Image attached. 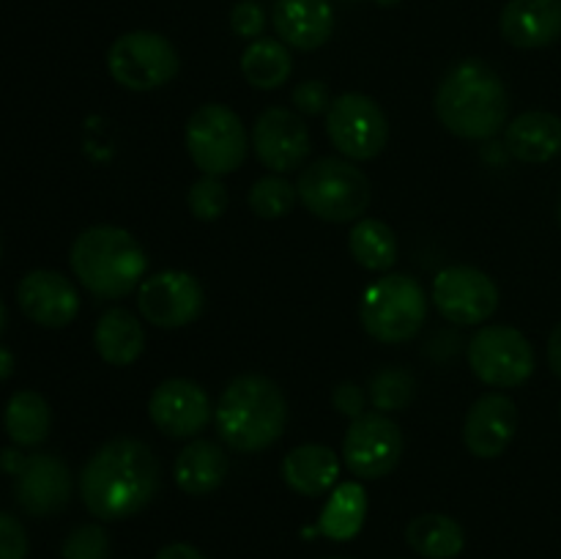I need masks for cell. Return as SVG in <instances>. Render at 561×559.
<instances>
[{
  "instance_id": "6da1fadb",
  "label": "cell",
  "mask_w": 561,
  "mask_h": 559,
  "mask_svg": "<svg viewBox=\"0 0 561 559\" xmlns=\"http://www.w3.org/2000/svg\"><path fill=\"white\" fill-rule=\"evenodd\" d=\"M162 482V466L140 438H110L82 466L80 497L99 521H124L142 513Z\"/></svg>"
},
{
  "instance_id": "7a4b0ae2",
  "label": "cell",
  "mask_w": 561,
  "mask_h": 559,
  "mask_svg": "<svg viewBox=\"0 0 561 559\" xmlns=\"http://www.w3.org/2000/svg\"><path fill=\"white\" fill-rule=\"evenodd\" d=\"M436 115L444 129L463 140H491L507 124V85L485 60H460L438 82Z\"/></svg>"
},
{
  "instance_id": "3957f363",
  "label": "cell",
  "mask_w": 561,
  "mask_h": 559,
  "mask_svg": "<svg viewBox=\"0 0 561 559\" xmlns=\"http://www.w3.org/2000/svg\"><path fill=\"white\" fill-rule=\"evenodd\" d=\"M217 433L236 453H261L283 436L288 400L279 384L261 373L236 376L217 400Z\"/></svg>"
},
{
  "instance_id": "277c9868",
  "label": "cell",
  "mask_w": 561,
  "mask_h": 559,
  "mask_svg": "<svg viewBox=\"0 0 561 559\" xmlns=\"http://www.w3.org/2000/svg\"><path fill=\"white\" fill-rule=\"evenodd\" d=\"M75 277L99 299H124L140 288L148 258L140 241L118 225H93L75 239L69 252Z\"/></svg>"
},
{
  "instance_id": "5b68a950",
  "label": "cell",
  "mask_w": 561,
  "mask_h": 559,
  "mask_svg": "<svg viewBox=\"0 0 561 559\" xmlns=\"http://www.w3.org/2000/svg\"><path fill=\"white\" fill-rule=\"evenodd\" d=\"M299 201L323 223H354L370 206V179L351 159L321 157L307 164L296 181Z\"/></svg>"
},
{
  "instance_id": "8992f818",
  "label": "cell",
  "mask_w": 561,
  "mask_h": 559,
  "mask_svg": "<svg viewBox=\"0 0 561 559\" xmlns=\"http://www.w3.org/2000/svg\"><path fill=\"white\" fill-rule=\"evenodd\" d=\"M362 327L387 345L409 343L427 318V296L409 274H383L362 296Z\"/></svg>"
},
{
  "instance_id": "52a82bcc",
  "label": "cell",
  "mask_w": 561,
  "mask_h": 559,
  "mask_svg": "<svg viewBox=\"0 0 561 559\" xmlns=\"http://www.w3.org/2000/svg\"><path fill=\"white\" fill-rule=\"evenodd\" d=\"M186 151L203 175H222L239 170L247 159V129L239 113L228 104H203L186 121Z\"/></svg>"
},
{
  "instance_id": "ba28073f",
  "label": "cell",
  "mask_w": 561,
  "mask_h": 559,
  "mask_svg": "<svg viewBox=\"0 0 561 559\" xmlns=\"http://www.w3.org/2000/svg\"><path fill=\"white\" fill-rule=\"evenodd\" d=\"M179 53L162 33L131 31L115 38L107 49V71L121 88L153 91L179 75Z\"/></svg>"
},
{
  "instance_id": "9c48e42d",
  "label": "cell",
  "mask_w": 561,
  "mask_h": 559,
  "mask_svg": "<svg viewBox=\"0 0 561 559\" xmlns=\"http://www.w3.org/2000/svg\"><path fill=\"white\" fill-rule=\"evenodd\" d=\"M469 367L488 387L513 389L529 381L537 367V356L520 329L485 323L469 340Z\"/></svg>"
},
{
  "instance_id": "30bf717a",
  "label": "cell",
  "mask_w": 561,
  "mask_h": 559,
  "mask_svg": "<svg viewBox=\"0 0 561 559\" xmlns=\"http://www.w3.org/2000/svg\"><path fill=\"white\" fill-rule=\"evenodd\" d=\"M327 132L332 146L351 162L376 159L389 142L387 113L365 93H343L327 113Z\"/></svg>"
},
{
  "instance_id": "8fae6325",
  "label": "cell",
  "mask_w": 561,
  "mask_h": 559,
  "mask_svg": "<svg viewBox=\"0 0 561 559\" xmlns=\"http://www.w3.org/2000/svg\"><path fill=\"white\" fill-rule=\"evenodd\" d=\"M403 431L383 411H365L351 420L343 438V460L359 480H381L398 469L403 458Z\"/></svg>"
},
{
  "instance_id": "7c38bea8",
  "label": "cell",
  "mask_w": 561,
  "mask_h": 559,
  "mask_svg": "<svg viewBox=\"0 0 561 559\" xmlns=\"http://www.w3.org/2000/svg\"><path fill=\"white\" fill-rule=\"evenodd\" d=\"M433 305L455 327H480L499 310V285L474 266H447L433 280Z\"/></svg>"
},
{
  "instance_id": "4fadbf2b",
  "label": "cell",
  "mask_w": 561,
  "mask_h": 559,
  "mask_svg": "<svg viewBox=\"0 0 561 559\" xmlns=\"http://www.w3.org/2000/svg\"><path fill=\"white\" fill-rule=\"evenodd\" d=\"M206 305V294L195 274L164 269L140 283L137 307L142 318L157 329H181L195 321Z\"/></svg>"
},
{
  "instance_id": "5bb4252c",
  "label": "cell",
  "mask_w": 561,
  "mask_h": 559,
  "mask_svg": "<svg viewBox=\"0 0 561 559\" xmlns=\"http://www.w3.org/2000/svg\"><path fill=\"white\" fill-rule=\"evenodd\" d=\"M211 414L208 392L190 378H168L148 398V417L168 438H195L206 431Z\"/></svg>"
},
{
  "instance_id": "9a60e30c",
  "label": "cell",
  "mask_w": 561,
  "mask_h": 559,
  "mask_svg": "<svg viewBox=\"0 0 561 559\" xmlns=\"http://www.w3.org/2000/svg\"><path fill=\"white\" fill-rule=\"evenodd\" d=\"M252 151L263 168L277 175L299 170L310 153V132L299 113L285 107H268L252 126Z\"/></svg>"
},
{
  "instance_id": "2e32d148",
  "label": "cell",
  "mask_w": 561,
  "mask_h": 559,
  "mask_svg": "<svg viewBox=\"0 0 561 559\" xmlns=\"http://www.w3.org/2000/svg\"><path fill=\"white\" fill-rule=\"evenodd\" d=\"M20 310L44 329H64L80 312V294L75 283L53 269L27 272L16 285Z\"/></svg>"
},
{
  "instance_id": "e0dca14e",
  "label": "cell",
  "mask_w": 561,
  "mask_h": 559,
  "mask_svg": "<svg viewBox=\"0 0 561 559\" xmlns=\"http://www.w3.org/2000/svg\"><path fill=\"white\" fill-rule=\"evenodd\" d=\"M518 433V406L504 392H485L471 403L463 425V442L471 455L493 460L513 444Z\"/></svg>"
},
{
  "instance_id": "ac0fdd59",
  "label": "cell",
  "mask_w": 561,
  "mask_h": 559,
  "mask_svg": "<svg viewBox=\"0 0 561 559\" xmlns=\"http://www.w3.org/2000/svg\"><path fill=\"white\" fill-rule=\"evenodd\" d=\"M71 499V471L58 455H27L16 475V502L27 515L47 518L60 513Z\"/></svg>"
},
{
  "instance_id": "d6986e66",
  "label": "cell",
  "mask_w": 561,
  "mask_h": 559,
  "mask_svg": "<svg viewBox=\"0 0 561 559\" xmlns=\"http://www.w3.org/2000/svg\"><path fill=\"white\" fill-rule=\"evenodd\" d=\"M272 22L283 44L312 53L332 38L334 11L329 0H277Z\"/></svg>"
},
{
  "instance_id": "ffe728a7",
  "label": "cell",
  "mask_w": 561,
  "mask_h": 559,
  "mask_svg": "<svg viewBox=\"0 0 561 559\" xmlns=\"http://www.w3.org/2000/svg\"><path fill=\"white\" fill-rule=\"evenodd\" d=\"M499 31L518 49L548 47L561 36V0H510Z\"/></svg>"
},
{
  "instance_id": "44dd1931",
  "label": "cell",
  "mask_w": 561,
  "mask_h": 559,
  "mask_svg": "<svg viewBox=\"0 0 561 559\" xmlns=\"http://www.w3.org/2000/svg\"><path fill=\"white\" fill-rule=\"evenodd\" d=\"M504 148L518 162H551V159H557L561 153V118L548 113V110L520 113L504 129Z\"/></svg>"
},
{
  "instance_id": "7402d4cb",
  "label": "cell",
  "mask_w": 561,
  "mask_h": 559,
  "mask_svg": "<svg viewBox=\"0 0 561 559\" xmlns=\"http://www.w3.org/2000/svg\"><path fill=\"white\" fill-rule=\"evenodd\" d=\"M173 477L190 497H208L228 477V455L211 438H192L175 458Z\"/></svg>"
},
{
  "instance_id": "603a6c76",
  "label": "cell",
  "mask_w": 561,
  "mask_h": 559,
  "mask_svg": "<svg viewBox=\"0 0 561 559\" xmlns=\"http://www.w3.org/2000/svg\"><path fill=\"white\" fill-rule=\"evenodd\" d=\"M340 458L323 444H301L283 458V480L299 497H323L337 486Z\"/></svg>"
},
{
  "instance_id": "cb8c5ba5",
  "label": "cell",
  "mask_w": 561,
  "mask_h": 559,
  "mask_svg": "<svg viewBox=\"0 0 561 559\" xmlns=\"http://www.w3.org/2000/svg\"><path fill=\"white\" fill-rule=\"evenodd\" d=\"M93 345L107 365L126 367L140 360L142 349H146V329H142L140 318L126 307H110L99 316L96 329H93Z\"/></svg>"
},
{
  "instance_id": "d4e9b609",
  "label": "cell",
  "mask_w": 561,
  "mask_h": 559,
  "mask_svg": "<svg viewBox=\"0 0 561 559\" xmlns=\"http://www.w3.org/2000/svg\"><path fill=\"white\" fill-rule=\"evenodd\" d=\"M367 518V491L362 482H340L334 486L332 497H329L327 507L321 510V521L318 529L327 535L329 540L345 543L354 540L362 532Z\"/></svg>"
},
{
  "instance_id": "484cf974",
  "label": "cell",
  "mask_w": 561,
  "mask_h": 559,
  "mask_svg": "<svg viewBox=\"0 0 561 559\" xmlns=\"http://www.w3.org/2000/svg\"><path fill=\"white\" fill-rule=\"evenodd\" d=\"M405 543L425 559H455L466 546V532L453 515L422 513L405 526Z\"/></svg>"
},
{
  "instance_id": "4316f807",
  "label": "cell",
  "mask_w": 561,
  "mask_h": 559,
  "mask_svg": "<svg viewBox=\"0 0 561 559\" xmlns=\"http://www.w3.org/2000/svg\"><path fill=\"white\" fill-rule=\"evenodd\" d=\"M3 425L16 447H36L49 436L53 411H49V403L42 395L33 392V389H20L5 403Z\"/></svg>"
},
{
  "instance_id": "83f0119b",
  "label": "cell",
  "mask_w": 561,
  "mask_h": 559,
  "mask_svg": "<svg viewBox=\"0 0 561 559\" xmlns=\"http://www.w3.org/2000/svg\"><path fill=\"white\" fill-rule=\"evenodd\" d=\"M290 71H294V58L288 53V44L277 38H255L241 55V75L252 88H261V91H274L288 82Z\"/></svg>"
},
{
  "instance_id": "f1b7e54d",
  "label": "cell",
  "mask_w": 561,
  "mask_h": 559,
  "mask_svg": "<svg viewBox=\"0 0 561 559\" xmlns=\"http://www.w3.org/2000/svg\"><path fill=\"white\" fill-rule=\"evenodd\" d=\"M348 250L354 261L367 272H389L398 261V239L387 223L373 217L356 219L348 236Z\"/></svg>"
},
{
  "instance_id": "f546056e",
  "label": "cell",
  "mask_w": 561,
  "mask_h": 559,
  "mask_svg": "<svg viewBox=\"0 0 561 559\" xmlns=\"http://www.w3.org/2000/svg\"><path fill=\"white\" fill-rule=\"evenodd\" d=\"M414 392V373H409L405 367H381L370 378V403L376 406V411H383V414L387 411L409 409Z\"/></svg>"
},
{
  "instance_id": "4dcf8cb0",
  "label": "cell",
  "mask_w": 561,
  "mask_h": 559,
  "mask_svg": "<svg viewBox=\"0 0 561 559\" xmlns=\"http://www.w3.org/2000/svg\"><path fill=\"white\" fill-rule=\"evenodd\" d=\"M247 201H250L252 214H257L261 219H279L294 212L296 201H299V192H296V186L288 179L272 173L263 175V179H257L250 186Z\"/></svg>"
},
{
  "instance_id": "1f68e13d",
  "label": "cell",
  "mask_w": 561,
  "mask_h": 559,
  "mask_svg": "<svg viewBox=\"0 0 561 559\" xmlns=\"http://www.w3.org/2000/svg\"><path fill=\"white\" fill-rule=\"evenodd\" d=\"M186 203H190V212L195 219H201V223H217L225 214V208H228V190H225V184L217 175H201L190 186Z\"/></svg>"
},
{
  "instance_id": "d6a6232c",
  "label": "cell",
  "mask_w": 561,
  "mask_h": 559,
  "mask_svg": "<svg viewBox=\"0 0 561 559\" xmlns=\"http://www.w3.org/2000/svg\"><path fill=\"white\" fill-rule=\"evenodd\" d=\"M110 537L104 526L82 524L69 532V537L60 546V559H107Z\"/></svg>"
},
{
  "instance_id": "836d02e7",
  "label": "cell",
  "mask_w": 561,
  "mask_h": 559,
  "mask_svg": "<svg viewBox=\"0 0 561 559\" xmlns=\"http://www.w3.org/2000/svg\"><path fill=\"white\" fill-rule=\"evenodd\" d=\"M230 27H233L236 36L252 38V42H255L263 33V27H266V11H263L255 0H241V3H236L233 11H230Z\"/></svg>"
},
{
  "instance_id": "e575fe53",
  "label": "cell",
  "mask_w": 561,
  "mask_h": 559,
  "mask_svg": "<svg viewBox=\"0 0 561 559\" xmlns=\"http://www.w3.org/2000/svg\"><path fill=\"white\" fill-rule=\"evenodd\" d=\"M27 532L14 515L0 513V559H27Z\"/></svg>"
},
{
  "instance_id": "d590c367",
  "label": "cell",
  "mask_w": 561,
  "mask_h": 559,
  "mask_svg": "<svg viewBox=\"0 0 561 559\" xmlns=\"http://www.w3.org/2000/svg\"><path fill=\"white\" fill-rule=\"evenodd\" d=\"M290 99H294L296 110L305 115H323L332 107V102H329V88L321 80L299 82L294 88V93H290Z\"/></svg>"
},
{
  "instance_id": "8d00e7d4",
  "label": "cell",
  "mask_w": 561,
  "mask_h": 559,
  "mask_svg": "<svg viewBox=\"0 0 561 559\" xmlns=\"http://www.w3.org/2000/svg\"><path fill=\"white\" fill-rule=\"evenodd\" d=\"M332 403H334V409L340 411V414L348 417V420H356V417L365 414L367 395H365V389L359 387V384L343 381V384H337V387H334Z\"/></svg>"
},
{
  "instance_id": "74e56055",
  "label": "cell",
  "mask_w": 561,
  "mask_h": 559,
  "mask_svg": "<svg viewBox=\"0 0 561 559\" xmlns=\"http://www.w3.org/2000/svg\"><path fill=\"white\" fill-rule=\"evenodd\" d=\"M153 559H206V557H203L195 546H190V543H170V546H164Z\"/></svg>"
},
{
  "instance_id": "f35d334b",
  "label": "cell",
  "mask_w": 561,
  "mask_h": 559,
  "mask_svg": "<svg viewBox=\"0 0 561 559\" xmlns=\"http://www.w3.org/2000/svg\"><path fill=\"white\" fill-rule=\"evenodd\" d=\"M548 365H551L553 376L561 378V321L548 338Z\"/></svg>"
},
{
  "instance_id": "ab89813d",
  "label": "cell",
  "mask_w": 561,
  "mask_h": 559,
  "mask_svg": "<svg viewBox=\"0 0 561 559\" xmlns=\"http://www.w3.org/2000/svg\"><path fill=\"white\" fill-rule=\"evenodd\" d=\"M0 464H3V469L11 471V475H20L25 458H20V453H16V449H5V453H0Z\"/></svg>"
},
{
  "instance_id": "60d3db41",
  "label": "cell",
  "mask_w": 561,
  "mask_h": 559,
  "mask_svg": "<svg viewBox=\"0 0 561 559\" xmlns=\"http://www.w3.org/2000/svg\"><path fill=\"white\" fill-rule=\"evenodd\" d=\"M11 373H14V354H11L9 349H3V345H0V381H5Z\"/></svg>"
},
{
  "instance_id": "b9f144b4",
  "label": "cell",
  "mask_w": 561,
  "mask_h": 559,
  "mask_svg": "<svg viewBox=\"0 0 561 559\" xmlns=\"http://www.w3.org/2000/svg\"><path fill=\"white\" fill-rule=\"evenodd\" d=\"M3 329H5V305L3 299H0V334H3Z\"/></svg>"
},
{
  "instance_id": "7bdbcfd3",
  "label": "cell",
  "mask_w": 561,
  "mask_h": 559,
  "mask_svg": "<svg viewBox=\"0 0 561 559\" xmlns=\"http://www.w3.org/2000/svg\"><path fill=\"white\" fill-rule=\"evenodd\" d=\"M378 5H383V9H392V5H398L400 0H376Z\"/></svg>"
},
{
  "instance_id": "ee69618b",
  "label": "cell",
  "mask_w": 561,
  "mask_h": 559,
  "mask_svg": "<svg viewBox=\"0 0 561 559\" xmlns=\"http://www.w3.org/2000/svg\"><path fill=\"white\" fill-rule=\"evenodd\" d=\"M559 225H561V203H559Z\"/></svg>"
},
{
  "instance_id": "f6af8a7d",
  "label": "cell",
  "mask_w": 561,
  "mask_h": 559,
  "mask_svg": "<svg viewBox=\"0 0 561 559\" xmlns=\"http://www.w3.org/2000/svg\"><path fill=\"white\" fill-rule=\"evenodd\" d=\"M0 255H3V244H0Z\"/></svg>"
},
{
  "instance_id": "bcb514c9",
  "label": "cell",
  "mask_w": 561,
  "mask_h": 559,
  "mask_svg": "<svg viewBox=\"0 0 561 559\" xmlns=\"http://www.w3.org/2000/svg\"><path fill=\"white\" fill-rule=\"evenodd\" d=\"M559 417H561V403H559Z\"/></svg>"
},
{
  "instance_id": "7dc6e473",
  "label": "cell",
  "mask_w": 561,
  "mask_h": 559,
  "mask_svg": "<svg viewBox=\"0 0 561 559\" xmlns=\"http://www.w3.org/2000/svg\"><path fill=\"white\" fill-rule=\"evenodd\" d=\"M332 559H345V557H332Z\"/></svg>"
},
{
  "instance_id": "c3c4849f",
  "label": "cell",
  "mask_w": 561,
  "mask_h": 559,
  "mask_svg": "<svg viewBox=\"0 0 561 559\" xmlns=\"http://www.w3.org/2000/svg\"><path fill=\"white\" fill-rule=\"evenodd\" d=\"M348 3H356V0H348Z\"/></svg>"
}]
</instances>
